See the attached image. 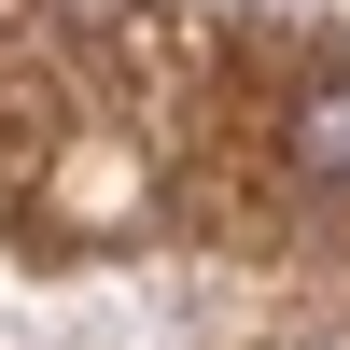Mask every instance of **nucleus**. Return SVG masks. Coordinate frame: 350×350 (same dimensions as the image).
Returning <instances> with one entry per match:
<instances>
[{
	"label": "nucleus",
	"mask_w": 350,
	"mask_h": 350,
	"mask_svg": "<svg viewBox=\"0 0 350 350\" xmlns=\"http://www.w3.org/2000/svg\"><path fill=\"white\" fill-rule=\"evenodd\" d=\"M295 154H308V168H323V183H350V70H336V84H323V98H308V112H295Z\"/></svg>",
	"instance_id": "f257e3e1"
}]
</instances>
